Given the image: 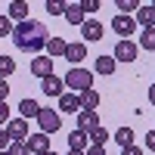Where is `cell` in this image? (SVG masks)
Listing matches in <instances>:
<instances>
[{
  "instance_id": "36",
  "label": "cell",
  "mask_w": 155,
  "mask_h": 155,
  "mask_svg": "<svg viewBox=\"0 0 155 155\" xmlns=\"http://www.w3.org/2000/svg\"><path fill=\"white\" fill-rule=\"evenodd\" d=\"M121 155H143V149L140 146H127V149H121Z\"/></svg>"
},
{
  "instance_id": "29",
  "label": "cell",
  "mask_w": 155,
  "mask_h": 155,
  "mask_svg": "<svg viewBox=\"0 0 155 155\" xmlns=\"http://www.w3.org/2000/svg\"><path fill=\"white\" fill-rule=\"evenodd\" d=\"M78 6H81L84 16L87 12H99V0H78Z\"/></svg>"
},
{
  "instance_id": "23",
  "label": "cell",
  "mask_w": 155,
  "mask_h": 155,
  "mask_svg": "<svg viewBox=\"0 0 155 155\" xmlns=\"http://www.w3.org/2000/svg\"><path fill=\"white\" fill-rule=\"evenodd\" d=\"M112 137L118 140V146H121V149H127V146H134V130H130V127H118V130H115Z\"/></svg>"
},
{
  "instance_id": "27",
  "label": "cell",
  "mask_w": 155,
  "mask_h": 155,
  "mask_svg": "<svg viewBox=\"0 0 155 155\" xmlns=\"http://www.w3.org/2000/svg\"><path fill=\"white\" fill-rule=\"evenodd\" d=\"M47 12L50 16H65V3L62 0H47Z\"/></svg>"
},
{
  "instance_id": "14",
  "label": "cell",
  "mask_w": 155,
  "mask_h": 155,
  "mask_svg": "<svg viewBox=\"0 0 155 155\" xmlns=\"http://www.w3.org/2000/svg\"><path fill=\"white\" fill-rule=\"evenodd\" d=\"M62 112L78 115V112H81V96H78V93H62V96H59V115H62Z\"/></svg>"
},
{
  "instance_id": "28",
  "label": "cell",
  "mask_w": 155,
  "mask_h": 155,
  "mask_svg": "<svg viewBox=\"0 0 155 155\" xmlns=\"http://www.w3.org/2000/svg\"><path fill=\"white\" fill-rule=\"evenodd\" d=\"M12 28H16L12 19L9 16H0V37H12Z\"/></svg>"
},
{
  "instance_id": "19",
  "label": "cell",
  "mask_w": 155,
  "mask_h": 155,
  "mask_svg": "<svg viewBox=\"0 0 155 155\" xmlns=\"http://www.w3.org/2000/svg\"><path fill=\"white\" fill-rule=\"evenodd\" d=\"M87 146H90V137L84 134V130H74L68 134V149H78V152H87Z\"/></svg>"
},
{
  "instance_id": "4",
  "label": "cell",
  "mask_w": 155,
  "mask_h": 155,
  "mask_svg": "<svg viewBox=\"0 0 155 155\" xmlns=\"http://www.w3.org/2000/svg\"><path fill=\"white\" fill-rule=\"evenodd\" d=\"M137 56H140V47L134 41H118L115 44V53H112L115 62H137Z\"/></svg>"
},
{
  "instance_id": "32",
  "label": "cell",
  "mask_w": 155,
  "mask_h": 155,
  "mask_svg": "<svg viewBox=\"0 0 155 155\" xmlns=\"http://www.w3.org/2000/svg\"><path fill=\"white\" fill-rule=\"evenodd\" d=\"M6 121H9V106L0 102V127H6Z\"/></svg>"
},
{
  "instance_id": "8",
  "label": "cell",
  "mask_w": 155,
  "mask_h": 155,
  "mask_svg": "<svg viewBox=\"0 0 155 155\" xmlns=\"http://www.w3.org/2000/svg\"><path fill=\"white\" fill-rule=\"evenodd\" d=\"M31 74L34 78H41V81H44V78H50V74H53V59H50V56H34L31 59Z\"/></svg>"
},
{
  "instance_id": "30",
  "label": "cell",
  "mask_w": 155,
  "mask_h": 155,
  "mask_svg": "<svg viewBox=\"0 0 155 155\" xmlns=\"http://www.w3.org/2000/svg\"><path fill=\"white\" fill-rule=\"evenodd\" d=\"M6 155H31V152H28V146H25V143H9Z\"/></svg>"
},
{
  "instance_id": "2",
  "label": "cell",
  "mask_w": 155,
  "mask_h": 155,
  "mask_svg": "<svg viewBox=\"0 0 155 155\" xmlns=\"http://www.w3.org/2000/svg\"><path fill=\"white\" fill-rule=\"evenodd\" d=\"M62 81H65L68 93H78V96H81L84 90H93V71L78 65V68H68V74L62 78Z\"/></svg>"
},
{
  "instance_id": "5",
  "label": "cell",
  "mask_w": 155,
  "mask_h": 155,
  "mask_svg": "<svg viewBox=\"0 0 155 155\" xmlns=\"http://www.w3.org/2000/svg\"><path fill=\"white\" fill-rule=\"evenodd\" d=\"M6 134H9L12 143H25V140L31 137L28 121H25V118H9V121H6Z\"/></svg>"
},
{
  "instance_id": "35",
  "label": "cell",
  "mask_w": 155,
  "mask_h": 155,
  "mask_svg": "<svg viewBox=\"0 0 155 155\" xmlns=\"http://www.w3.org/2000/svg\"><path fill=\"white\" fill-rule=\"evenodd\" d=\"M84 155H106V146H87Z\"/></svg>"
},
{
  "instance_id": "1",
  "label": "cell",
  "mask_w": 155,
  "mask_h": 155,
  "mask_svg": "<svg viewBox=\"0 0 155 155\" xmlns=\"http://www.w3.org/2000/svg\"><path fill=\"white\" fill-rule=\"evenodd\" d=\"M50 34H47V25L37 22V19H28V22H19L12 28V44H16L22 53H31V56H41V50L47 47Z\"/></svg>"
},
{
  "instance_id": "33",
  "label": "cell",
  "mask_w": 155,
  "mask_h": 155,
  "mask_svg": "<svg viewBox=\"0 0 155 155\" xmlns=\"http://www.w3.org/2000/svg\"><path fill=\"white\" fill-rule=\"evenodd\" d=\"M9 90H12V87H9V84L3 81V78H0V102H6V96H9Z\"/></svg>"
},
{
  "instance_id": "39",
  "label": "cell",
  "mask_w": 155,
  "mask_h": 155,
  "mask_svg": "<svg viewBox=\"0 0 155 155\" xmlns=\"http://www.w3.org/2000/svg\"><path fill=\"white\" fill-rule=\"evenodd\" d=\"M47 155H56V152H53V149H50V152H47Z\"/></svg>"
},
{
  "instance_id": "17",
  "label": "cell",
  "mask_w": 155,
  "mask_h": 155,
  "mask_svg": "<svg viewBox=\"0 0 155 155\" xmlns=\"http://www.w3.org/2000/svg\"><path fill=\"white\" fill-rule=\"evenodd\" d=\"M115 68H118V62H115L112 56H99V59H96V65H93V74L109 78V74H115Z\"/></svg>"
},
{
  "instance_id": "20",
  "label": "cell",
  "mask_w": 155,
  "mask_h": 155,
  "mask_svg": "<svg viewBox=\"0 0 155 155\" xmlns=\"http://www.w3.org/2000/svg\"><path fill=\"white\" fill-rule=\"evenodd\" d=\"M65 47H68V41H62V37H53L50 34V41H47V56L50 59H56V56H65Z\"/></svg>"
},
{
  "instance_id": "3",
  "label": "cell",
  "mask_w": 155,
  "mask_h": 155,
  "mask_svg": "<svg viewBox=\"0 0 155 155\" xmlns=\"http://www.w3.org/2000/svg\"><path fill=\"white\" fill-rule=\"evenodd\" d=\"M37 124H41V134H56L59 127H62V115H59V109H44L41 106V115H37Z\"/></svg>"
},
{
  "instance_id": "34",
  "label": "cell",
  "mask_w": 155,
  "mask_h": 155,
  "mask_svg": "<svg viewBox=\"0 0 155 155\" xmlns=\"http://www.w3.org/2000/svg\"><path fill=\"white\" fill-rule=\"evenodd\" d=\"M146 149H149V152H155V127L146 134Z\"/></svg>"
},
{
  "instance_id": "15",
  "label": "cell",
  "mask_w": 155,
  "mask_h": 155,
  "mask_svg": "<svg viewBox=\"0 0 155 155\" xmlns=\"http://www.w3.org/2000/svg\"><path fill=\"white\" fill-rule=\"evenodd\" d=\"M134 22L143 25V31H146V28H155V9H152L149 3H143V6L134 12Z\"/></svg>"
},
{
  "instance_id": "21",
  "label": "cell",
  "mask_w": 155,
  "mask_h": 155,
  "mask_svg": "<svg viewBox=\"0 0 155 155\" xmlns=\"http://www.w3.org/2000/svg\"><path fill=\"white\" fill-rule=\"evenodd\" d=\"M99 109V93L96 90H84L81 93V112H96Z\"/></svg>"
},
{
  "instance_id": "11",
  "label": "cell",
  "mask_w": 155,
  "mask_h": 155,
  "mask_svg": "<svg viewBox=\"0 0 155 155\" xmlns=\"http://www.w3.org/2000/svg\"><path fill=\"white\" fill-rule=\"evenodd\" d=\"M96 127H102L96 112H78V130H84V134L90 137V134L96 130Z\"/></svg>"
},
{
  "instance_id": "12",
  "label": "cell",
  "mask_w": 155,
  "mask_h": 155,
  "mask_svg": "<svg viewBox=\"0 0 155 155\" xmlns=\"http://www.w3.org/2000/svg\"><path fill=\"white\" fill-rule=\"evenodd\" d=\"M65 59L71 62V68H78V62H84V59H87V44H84V41L68 44V47H65Z\"/></svg>"
},
{
  "instance_id": "10",
  "label": "cell",
  "mask_w": 155,
  "mask_h": 155,
  "mask_svg": "<svg viewBox=\"0 0 155 155\" xmlns=\"http://www.w3.org/2000/svg\"><path fill=\"white\" fill-rule=\"evenodd\" d=\"M41 90H44V93L47 96H62V93H65V81H62V78L59 74H50V78H44V81H41Z\"/></svg>"
},
{
  "instance_id": "13",
  "label": "cell",
  "mask_w": 155,
  "mask_h": 155,
  "mask_svg": "<svg viewBox=\"0 0 155 155\" xmlns=\"http://www.w3.org/2000/svg\"><path fill=\"white\" fill-rule=\"evenodd\" d=\"M37 115H41V102L31 99V96H22V102H19V118L31 121V118H37Z\"/></svg>"
},
{
  "instance_id": "7",
  "label": "cell",
  "mask_w": 155,
  "mask_h": 155,
  "mask_svg": "<svg viewBox=\"0 0 155 155\" xmlns=\"http://www.w3.org/2000/svg\"><path fill=\"white\" fill-rule=\"evenodd\" d=\"M102 34H106V25H102L99 19H87L81 25V37L84 41H102Z\"/></svg>"
},
{
  "instance_id": "22",
  "label": "cell",
  "mask_w": 155,
  "mask_h": 155,
  "mask_svg": "<svg viewBox=\"0 0 155 155\" xmlns=\"http://www.w3.org/2000/svg\"><path fill=\"white\" fill-rule=\"evenodd\" d=\"M140 50H146V53H155V28H146L143 34H140Z\"/></svg>"
},
{
  "instance_id": "41",
  "label": "cell",
  "mask_w": 155,
  "mask_h": 155,
  "mask_svg": "<svg viewBox=\"0 0 155 155\" xmlns=\"http://www.w3.org/2000/svg\"><path fill=\"white\" fill-rule=\"evenodd\" d=\"M0 155H6V152H0Z\"/></svg>"
},
{
  "instance_id": "6",
  "label": "cell",
  "mask_w": 155,
  "mask_h": 155,
  "mask_svg": "<svg viewBox=\"0 0 155 155\" xmlns=\"http://www.w3.org/2000/svg\"><path fill=\"white\" fill-rule=\"evenodd\" d=\"M112 31L118 34L121 41L134 37V31H137V22H134V16H115V19H112Z\"/></svg>"
},
{
  "instance_id": "40",
  "label": "cell",
  "mask_w": 155,
  "mask_h": 155,
  "mask_svg": "<svg viewBox=\"0 0 155 155\" xmlns=\"http://www.w3.org/2000/svg\"><path fill=\"white\" fill-rule=\"evenodd\" d=\"M149 6H152V9H155V0H152V3H149Z\"/></svg>"
},
{
  "instance_id": "18",
  "label": "cell",
  "mask_w": 155,
  "mask_h": 155,
  "mask_svg": "<svg viewBox=\"0 0 155 155\" xmlns=\"http://www.w3.org/2000/svg\"><path fill=\"white\" fill-rule=\"evenodd\" d=\"M65 22L68 25H78V28L87 22V16L81 12V6H78V0H74V3H65Z\"/></svg>"
},
{
  "instance_id": "9",
  "label": "cell",
  "mask_w": 155,
  "mask_h": 155,
  "mask_svg": "<svg viewBox=\"0 0 155 155\" xmlns=\"http://www.w3.org/2000/svg\"><path fill=\"white\" fill-rule=\"evenodd\" d=\"M25 146H28V152H34V155H47L50 152V137L37 130V134H31L28 140H25Z\"/></svg>"
},
{
  "instance_id": "24",
  "label": "cell",
  "mask_w": 155,
  "mask_h": 155,
  "mask_svg": "<svg viewBox=\"0 0 155 155\" xmlns=\"http://www.w3.org/2000/svg\"><path fill=\"white\" fill-rule=\"evenodd\" d=\"M115 6H118V16H130V12H137L143 3H140V0H118Z\"/></svg>"
},
{
  "instance_id": "26",
  "label": "cell",
  "mask_w": 155,
  "mask_h": 155,
  "mask_svg": "<svg viewBox=\"0 0 155 155\" xmlns=\"http://www.w3.org/2000/svg\"><path fill=\"white\" fill-rule=\"evenodd\" d=\"M12 71H16V62H12V56H0V78L6 81Z\"/></svg>"
},
{
  "instance_id": "31",
  "label": "cell",
  "mask_w": 155,
  "mask_h": 155,
  "mask_svg": "<svg viewBox=\"0 0 155 155\" xmlns=\"http://www.w3.org/2000/svg\"><path fill=\"white\" fill-rule=\"evenodd\" d=\"M9 143H12V140H9V134H6V127H0V152H6Z\"/></svg>"
},
{
  "instance_id": "25",
  "label": "cell",
  "mask_w": 155,
  "mask_h": 155,
  "mask_svg": "<svg viewBox=\"0 0 155 155\" xmlns=\"http://www.w3.org/2000/svg\"><path fill=\"white\" fill-rule=\"evenodd\" d=\"M112 134L106 130V127H96L93 134H90V146H106V140H109Z\"/></svg>"
},
{
  "instance_id": "37",
  "label": "cell",
  "mask_w": 155,
  "mask_h": 155,
  "mask_svg": "<svg viewBox=\"0 0 155 155\" xmlns=\"http://www.w3.org/2000/svg\"><path fill=\"white\" fill-rule=\"evenodd\" d=\"M149 102L155 106V84H149Z\"/></svg>"
},
{
  "instance_id": "16",
  "label": "cell",
  "mask_w": 155,
  "mask_h": 155,
  "mask_svg": "<svg viewBox=\"0 0 155 155\" xmlns=\"http://www.w3.org/2000/svg\"><path fill=\"white\" fill-rule=\"evenodd\" d=\"M28 3H25V0H12L9 3V9H6V16L12 19V22H28Z\"/></svg>"
},
{
  "instance_id": "38",
  "label": "cell",
  "mask_w": 155,
  "mask_h": 155,
  "mask_svg": "<svg viewBox=\"0 0 155 155\" xmlns=\"http://www.w3.org/2000/svg\"><path fill=\"white\" fill-rule=\"evenodd\" d=\"M65 155H84V152H78V149H68V152H65Z\"/></svg>"
}]
</instances>
